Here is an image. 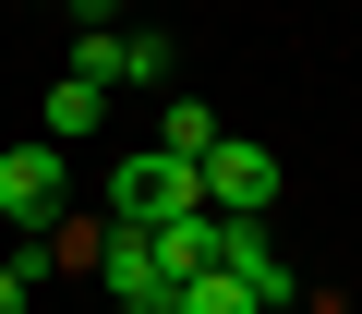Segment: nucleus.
I'll return each instance as SVG.
<instances>
[{
    "label": "nucleus",
    "instance_id": "1",
    "mask_svg": "<svg viewBox=\"0 0 362 314\" xmlns=\"http://www.w3.org/2000/svg\"><path fill=\"white\" fill-rule=\"evenodd\" d=\"M206 206V157H121L109 170V218H133V230H169V218H194Z\"/></svg>",
    "mask_w": 362,
    "mask_h": 314
},
{
    "label": "nucleus",
    "instance_id": "2",
    "mask_svg": "<svg viewBox=\"0 0 362 314\" xmlns=\"http://www.w3.org/2000/svg\"><path fill=\"white\" fill-rule=\"evenodd\" d=\"M206 206H230V218H266V206H278V145H254V133H218V145H206Z\"/></svg>",
    "mask_w": 362,
    "mask_h": 314
},
{
    "label": "nucleus",
    "instance_id": "3",
    "mask_svg": "<svg viewBox=\"0 0 362 314\" xmlns=\"http://www.w3.org/2000/svg\"><path fill=\"white\" fill-rule=\"evenodd\" d=\"M218 278H242L266 314H290V254L266 242V218H230V206H218Z\"/></svg>",
    "mask_w": 362,
    "mask_h": 314
},
{
    "label": "nucleus",
    "instance_id": "4",
    "mask_svg": "<svg viewBox=\"0 0 362 314\" xmlns=\"http://www.w3.org/2000/svg\"><path fill=\"white\" fill-rule=\"evenodd\" d=\"M0 218L61 230V145H13V157H0Z\"/></svg>",
    "mask_w": 362,
    "mask_h": 314
},
{
    "label": "nucleus",
    "instance_id": "5",
    "mask_svg": "<svg viewBox=\"0 0 362 314\" xmlns=\"http://www.w3.org/2000/svg\"><path fill=\"white\" fill-rule=\"evenodd\" d=\"M97 278H109V302H145V290H169V266H157V242H145L133 218H109V230H97Z\"/></svg>",
    "mask_w": 362,
    "mask_h": 314
},
{
    "label": "nucleus",
    "instance_id": "6",
    "mask_svg": "<svg viewBox=\"0 0 362 314\" xmlns=\"http://www.w3.org/2000/svg\"><path fill=\"white\" fill-rule=\"evenodd\" d=\"M145 242H157V266H169V278H206V266H218V206L169 218V230H145Z\"/></svg>",
    "mask_w": 362,
    "mask_h": 314
},
{
    "label": "nucleus",
    "instance_id": "7",
    "mask_svg": "<svg viewBox=\"0 0 362 314\" xmlns=\"http://www.w3.org/2000/svg\"><path fill=\"white\" fill-rule=\"evenodd\" d=\"M97 97H109L97 73H61V85H49V145H85V133H97Z\"/></svg>",
    "mask_w": 362,
    "mask_h": 314
},
{
    "label": "nucleus",
    "instance_id": "8",
    "mask_svg": "<svg viewBox=\"0 0 362 314\" xmlns=\"http://www.w3.org/2000/svg\"><path fill=\"white\" fill-rule=\"evenodd\" d=\"M181 314H266V302H254L242 278H218V266H206V278H181Z\"/></svg>",
    "mask_w": 362,
    "mask_h": 314
},
{
    "label": "nucleus",
    "instance_id": "9",
    "mask_svg": "<svg viewBox=\"0 0 362 314\" xmlns=\"http://www.w3.org/2000/svg\"><path fill=\"white\" fill-rule=\"evenodd\" d=\"M206 145H218V109L181 97V109H169V157H206Z\"/></svg>",
    "mask_w": 362,
    "mask_h": 314
},
{
    "label": "nucleus",
    "instance_id": "10",
    "mask_svg": "<svg viewBox=\"0 0 362 314\" xmlns=\"http://www.w3.org/2000/svg\"><path fill=\"white\" fill-rule=\"evenodd\" d=\"M169 61H181V49H169V37H121V85H157V73H169Z\"/></svg>",
    "mask_w": 362,
    "mask_h": 314
},
{
    "label": "nucleus",
    "instance_id": "11",
    "mask_svg": "<svg viewBox=\"0 0 362 314\" xmlns=\"http://www.w3.org/2000/svg\"><path fill=\"white\" fill-rule=\"evenodd\" d=\"M25 290H37V278H25V266H0V314H25Z\"/></svg>",
    "mask_w": 362,
    "mask_h": 314
},
{
    "label": "nucleus",
    "instance_id": "12",
    "mask_svg": "<svg viewBox=\"0 0 362 314\" xmlns=\"http://www.w3.org/2000/svg\"><path fill=\"white\" fill-rule=\"evenodd\" d=\"M290 314H302V302H290Z\"/></svg>",
    "mask_w": 362,
    "mask_h": 314
}]
</instances>
